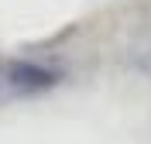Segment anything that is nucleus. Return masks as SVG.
I'll return each instance as SVG.
<instances>
[{"instance_id":"obj_1","label":"nucleus","mask_w":151,"mask_h":144,"mask_svg":"<svg viewBox=\"0 0 151 144\" xmlns=\"http://www.w3.org/2000/svg\"><path fill=\"white\" fill-rule=\"evenodd\" d=\"M7 86L17 96H35V93L58 86V72L41 65V62H31V58H17L7 65Z\"/></svg>"}]
</instances>
